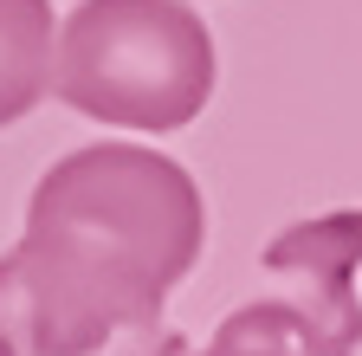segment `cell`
<instances>
[{
	"mask_svg": "<svg viewBox=\"0 0 362 356\" xmlns=\"http://www.w3.org/2000/svg\"><path fill=\"white\" fill-rule=\"evenodd\" d=\"M207 246L194 175L149 143L59 156L0 253V356H181L168 292Z\"/></svg>",
	"mask_w": 362,
	"mask_h": 356,
	"instance_id": "obj_1",
	"label": "cell"
},
{
	"mask_svg": "<svg viewBox=\"0 0 362 356\" xmlns=\"http://www.w3.org/2000/svg\"><path fill=\"white\" fill-rule=\"evenodd\" d=\"M214 33L181 0H78L59 26L52 98L104 130H188L214 98Z\"/></svg>",
	"mask_w": 362,
	"mask_h": 356,
	"instance_id": "obj_2",
	"label": "cell"
},
{
	"mask_svg": "<svg viewBox=\"0 0 362 356\" xmlns=\"http://www.w3.org/2000/svg\"><path fill=\"white\" fill-rule=\"evenodd\" d=\"M356 350H362V331L324 318V311H310L285 292H265L240 304L233 318H220V331L194 356H356Z\"/></svg>",
	"mask_w": 362,
	"mask_h": 356,
	"instance_id": "obj_3",
	"label": "cell"
},
{
	"mask_svg": "<svg viewBox=\"0 0 362 356\" xmlns=\"http://www.w3.org/2000/svg\"><path fill=\"white\" fill-rule=\"evenodd\" d=\"M52 52V0H0V130H13L45 104Z\"/></svg>",
	"mask_w": 362,
	"mask_h": 356,
	"instance_id": "obj_4",
	"label": "cell"
}]
</instances>
